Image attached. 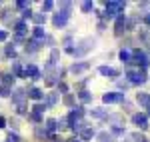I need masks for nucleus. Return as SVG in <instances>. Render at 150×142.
<instances>
[{"label": "nucleus", "instance_id": "nucleus-41", "mask_svg": "<svg viewBox=\"0 0 150 142\" xmlns=\"http://www.w3.org/2000/svg\"><path fill=\"white\" fill-rule=\"evenodd\" d=\"M120 136V134H124V128H120V126H112V136Z\"/></svg>", "mask_w": 150, "mask_h": 142}, {"label": "nucleus", "instance_id": "nucleus-34", "mask_svg": "<svg viewBox=\"0 0 150 142\" xmlns=\"http://www.w3.org/2000/svg\"><path fill=\"white\" fill-rule=\"evenodd\" d=\"M58 56H60V52L54 48V50H52V54H50V64H56V62H58Z\"/></svg>", "mask_w": 150, "mask_h": 142}, {"label": "nucleus", "instance_id": "nucleus-39", "mask_svg": "<svg viewBox=\"0 0 150 142\" xmlns=\"http://www.w3.org/2000/svg\"><path fill=\"white\" fill-rule=\"evenodd\" d=\"M64 104L72 106V104H74V96H72V94H66V96H64Z\"/></svg>", "mask_w": 150, "mask_h": 142}, {"label": "nucleus", "instance_id": "nucleus-31", "mask_svg": "<svg viewBox=\"0 0 150 142\" xmlns=\"http://www.w3.org/2000/svg\"><path fill=\"white\" fill-rule=\"evenodd\" d=\"M6 56H8V58H16V50H14V44H8V46H6Z\"/></svg>", "mask_w": 150, "mask_h": 142}, {"label": "nucleus", "instance_id": "nucleus-26", "mask_svg": "<svg viewBox=\"0 0 150 142\" xmlns=\"http://www.w3.org/2000/svg\"><path fill=\"white\" fill-rule=\"evenodd\" d=\"M82 12H90V10H94V2H90V0H86V2H82Z\"/></svg>", "mask_w": 150, "mask_h": 142}, {"label": "nucleus", "instance_id": "nucleus-22", "mask_svg": "<svg viewBox=\"0 0 150 142\" xmlns=\"http://www.w3.org/2000/svg\"><path fill=\"white\" fill-rule=\"evenodd\" d=\"M92 116L94 118H106V110H104V108H94Z\"/></svg>", "mask_w": 150, "mask_h": 142}, {"label": "nucleus", "instance_id": "nucleus-13", "mask_svg": "<svg viewBox=\"0 0 150 142\" xmlns=\"http://www.w3.org/2000/svg\"><path fill=\"white\" fill-rule=\"evenodd\" d=\"M136 100H138V102H140L144 108H148V104H150V94H146V92H138Z\"/></svg>", "mask_w": 150, "mask_h": 142}, {"label": "nucleus", "instance_id": "nucleus-5", "mask_svg": "<svg viewBox=\"0 0 150 142\" xmlns=\"http://www.w3.org/2000/svg\"><path fill=\"white\" fill-rule=\"evenodd\" d=\"M128 20L124 18V14H120V16H116V24H114V32H116V36H120L122 32H126L128 28Z\"/></svg>", "mask_w": 150, "mask_h": 142}, {"label": "nucleus", "instance_id": "nucleus-18", "mask_svg": "<svg viewBox=\"0 0 150 142\" xmlns=\"http://www.w3.org/2000/svg\"><path fill=\"white\" fill-rule=\"evenodd\" d=\"M28 96L34 98V100H40V98H42V90H40V88H30V90H28Z\"/></svg>", "mask_w": 150, "mask_h": 142}, {"label": "nucleus", "instance_id": "nucleus-2", "mask_svg": "<svg viewBox=\"0 0 150 142\" xmlns=\"http://www.w3.org/2000/svg\"><path fill=\"white\" fill-rule=\"evenodd\" d=\"M126 78L130 84H144L146 82V70L142 68V70H128L126 72Z\"/></svg>", "mask_w": 150, "mask_h": 142}, {"label": "nucleus", "instance_id": "nucleus-9", "mask_svg": "<svg viewBox=\"0 0 150 142\" xmlns=\"http://www.w3.org/2000/svg\"><path fill=\"white\" fill-rule=\"evenodd\" d=\"M24 76H30L32 80H38V78H40V70L36 68L34 64H28V66L24 68Z\"/></svg>", "mask_w": 150, "mask_h": 142}, {"label": "nucleus", "instance_id": "nucleus-48", "mask_svg": "<svg viewBox=\"0 0 150 142\" xmlns=\"http://www.w3.org/2000/svg\"><path fill=\"white\" fill-rule=\"evenodd\" d=\"M46 84H48V86H52V84H56V78H52V76H48V78H46Z\"/></svg>", "mask_w": 150, "mask_h": 142}, {"label": "nucleus", "instance_id": "nucleus-32", "mask_svg": "<svg viewBox=\"0 0 150 142\" xmlns=\"http://www.w3.org/2000/svg\"><path fill=\"white\" fill-rule=\"evenodd\" d=\"M28 118L32 120V122H36V124H40V122H42V116H40L38 112H32V114H28Z\"/></svg>", "mask_w": 150, "mask_h": 142}, {"label": "nucleus", "instance_id": "nucleus-17", "mask_svg": "<svg viewBox=\"0 0 150 142\" xmlns=\"http://www.w3.org/2000/svg\"><path fill=\"white\" fill-rule=\"evenodd\" d=\"M120 60H122V62H126V64H130V60H132V52L122 48V50H120Z\"/></svg>", "mask_w": 150, "mask_h": 142}, {"label": "nucleus", "instance_id": "nucleus-6", "mask_svg": "<svg viewBox=\"0 0 150 142\" xmlns=\"http://www.w3.org/2000/svg\"><path fill=\"white\" fill-rule=\"evenodd\" d=\"M132 122H134L138 128H142V130L148 128V116H146V114H134V116H132Z\"/></svg>", "mask_w": 150, "mask_h": 142}, {"label": "nucleus", "instance_id": "nucleus-47", "mask_svg": "<svg viewBox=\"0 0 150 142\" xmlns=\"http://www.w3.org/2000/svg\"><path fill=\"white\" fill-rule=\"evenodd\" d=\"M22 16H24V18H32L34 14H32V10H30V8H28V10H24V12H22Z\"/></svg>", "mask_w": 150, "mask_h": 142}, {"label": "nucleus", "instance_id": "nucleus-30", "mask_svg": "<svg viewBox=\"0 0 150 142\" xmlns=\"http://www.w3.org/2000/svg\"><path fill=\"white\" fill-rule=\"evenodd\" d=\"M10 94H12L10 86H6V84H2V86H0V96H10Z\"/></svg>", "mask_w": 150, "mask_h": 142}, {"label": "nucleus", "instance_id": "nucleus-35", "mask_svg": "<svg viewBox=\"0 0 150 142\" xmlns=\"http://www.w3.org/2000/svg\"><path fill=\"white\" fill-rule=\"evenodd\" d=\"M52 8H54V2H52V0L42 2V12H44V10H52Z\"/></svg>", "mask_w": 150, "mask_h": 142}, {"label": "nucleus", "instance_id": "nucleus-19", "mask_svg": "<svg viewBox=\"0 0 150 142\" xmlns=\"http://www.w3.org/2000/svg\"><path fill=\"white\" fill-rule=\"evenodd\" d=\"M54 104H56V94L52 92V94H48V96H46V102H44V106H46V108H52Z\"/></svg>", "mask_w": 150, "mask_h": 142}, {"label": "nucleus", "instance_id": "nucleus-51", "mask_svg": "<svg viewBox=\"0 0 150 142\" xmlns=\"http://www.w3.org/2000/svg\"><path fill=\"white\" fill-rule=\"evenodd\" d=\"M146 60H148V64H150V54H146Z\"/></svg>", "mask_w": 150, "mask_h": 142}, {"label": "nucleus", "instance_id": "nucleus-1", "mask_svg": "<svg viewBox=\"0 0 150 142\" xmlns=\"http://www.w3.org/2000/svg\"><path fill=\"white\" fill-rule=\"evenodd\" d=\"M126 2H120V0H110L106 2V12H104V18H116L120 16V12L124 10Z\"/></svg>", "mask_w": 150, "mask_h": 142}, {"label": "nucleus", "instance_id": "nucleus-12", "mask_svg": "<svg viewBox=\"0 0 150 142\" xmlns=\"http://www.w3.org/2000/svg\"><path fill=\"white\" fill-rule=\"evenodd\" d=\"M70 130H72V132H80V134H82V132L86 130V122H84V120H76V122L70 126Z\"/></svg>", "mask_w": 150, "mask_h": 142}, {"label": "nucleus", "instance_id": "nucleus-50", "mask_svg": "<svg viewBox=\"0 0 150 142\" xmlns=\"http://www.w3.org/2000/svg\"><path fill=\"white\" fill-rule=\"evenodd\" d=\"M4 126H6V120H4L2 116H0V128H4Z\"/></svg>", "mask_w": 150, "mask_h": 142}, {"label": "nucleus", "instance_id": "nucleus-20", "mask_svg": "<svg viewBox=\"0 0 150 142\" xmlns=\"http://www.w3.org/2000/svg\"><path fill=\"white\" fill-rule=\"evenodd\" d=\"M14 30H16V34H22V36H24V30H26V22H24V20H18Z\"/></svg>", "mask_w": 150, "mask_h": 142}, {"label": "nucleus", "instance_id": "nucleus-16", "mask_svg": "<svg viewBox=\"0 0 150 142\" xmlns=\"http://www.w3.org/2000/svg\"><path fill=\"white\" fill-rule=\"evenodd\" d=\"M70 10H72V2H60V14H64V16L68 18Z\"/></svg>", "mask_w": 150, "mask_h": 142}, {"label": "nucleus", "instance_id": "nucleus-21", "mask_svg": "<svg viewBox=\"0 0 150 142\" xmlns=\"http://www.w3.org/2000/svg\"><path fill=\"white\" fill-rule=\"evenodd\" d=\"M56 128H58V122H56V120H52V118L46 120V132H54Z\"/></svg>", "mask_w": 150, "mask_h": 142}, {"label": "nucleus", "instance_id": "nucleus-37", "mask_svg": "<svg viewBox=\"0 0 150 142\" xmlns=\"http://www.w3.org/2000/svg\"><path fill=\"white\" fill-rule=\"evenodd\" d=\"M2 80H4L6 86H10V84L14 82V76H12V74H4V78H2Z\"/></svg>", "mask_w": 150, "mask_h": 142}, {"label": "nucleus", "instance_id": "nucleus-44", "mask_svg": "<svg viewBox=\"0 0 150 142\" xmlns=\"http://www.w3.org/2000/svg\"><path fill=\"white\" fill-rule=\"evenodd\" d=\"M58 92H68V86L64 82H58Z\"/></svg>", "mask_w": 150, "mask_h": 142}, {"label": "nucleus", "instance_id": "nucleus-28", "mask_svg": "<svg viewBox=\"0 0 150 142\" xmlns=\"http://www.w3.org/2000/svg\"><path fill=\"white\" fill-rule=\"evenodd\" d=\"M98 140H100V142H110V140H112V134H108V132H100V134H98Z\"/></svg>", "mask_w": 150, "mask_h": 142}, {"label": "nucleus", "instance_id": "nucleus-52", "mask_svg": "<svg viewBox=\"0 0 150 142\" xmlns=\"http://www.w3.org/2000/svg\"><path fill=\"white\" fill-rule=\"evenodd\" d=\"M70 142H76V138H72V140H70Z\"/></svg>", "mask_w": 150, "mask_h": 142}, {"label": "nucleus", "instance_id": "nucleus-25", "mask_svg": "<svg viewBox=\"0 0 150 142\" xmlns=\"http://www.w3.org/2000/svg\"><path fill=\"white\" fill-rule=\"evenodd\" d=\"M12 72H14V76H24V70L20 68V64H18V62H14V64H12Z\"/></svg>", "mask_w": 150, "mask_h": 142}, {"label": "nucleus", "instance_id": "nucleus-11", "mask_svg": "<svg viewBox=\"0 0 150 142\" xmlns=\"http://www.w3.org/2000/svg\"><path fill=\"white\" fill-rule=\"evenodd\" d=\"M98 72H100L102 76H106V78H116V76H118V70L110 68V66H100V68H98Z\"/></svg>", "mask_w": 150, "mask_h": 142}, {"label": "nucleus", "instance_id": "nucleus-36", "mask_svg": "<svg viewBox=\"0 0 150 142\" xmlns=\"http://www.w3.org/2000/svg\"><path fill=\"white\" fill-rule=\"evenodd\" d=\"M132 140L134 142H146V138H144L140 132H134V134H132Z\"/></svg>", "mask_w": 150, "mask_h": 142}, {"label": "nucleus", "instance_id": "nucleus-46", "mask_svg": "<svg viewBox=\"0 0 150 142\" xmlns=\"http://www.w3.org/2000/svg\"><path fill=\"white\" fill-rule=\"evenodd\" d=\"M44 42H46V46H54V38L48 36V34H46V38H44Z\"/></svg>", "mask_w": 150, "mask_h": 142}, {"label": "nucleus", "instance_id": "nucleus-3", "mask_svg": "<svg viewBox=\"0 0 150 142\" xmlns=\"http://www.w3.org/2000/svg\"><path fill=\"white\" fill-rule=\"evenodd\" d=\"M94 42H96L94 38H86V40H82L80 46H76V54H74V56H82V54H86L88 50H92Z\"/></svg>", "mask_w": 150, "mask_h": 142}, {"label": "nucleus", "instance_id": "nucleus-42", "mask_svg": "<svg viewBox=\"0 0 150 142\" xmlns=\"http://www.w3.org/2000/svg\"><path fill=\"white\" fill-rule=\"evenodd\" d=\"M8 142H20L18 134H12V132H8Z\"/></svg>", "mask_w": 150, "mask_h": 142}, {"label": "nucleus", "instance_id": "nucleus-7", "mask_svg": "<svg viewBox=\"0 0 150 142\" xmlns=\"http://www.w3.org/2000/svg\"><path fill=\"white\" fill-rule=\"evenodd\" d=\"M88 68H90L88 62H76V64L70 66V72H72V74H82V72H86Z\"/></svg>", "mask_w": 150, "mask_h": 142}, {"label": "nucleus", "instance_id": "nucleus-53", "mask_svg": "<svg viewBox=\"0 0 150 142\" xmlns=\"http://www.w3.org/2000/svg\"><path fill=\"white\" fill-rule=\"evenodd\" d=\"M148 114H150V104H148Z\"/></svg>", "mask_w": 150, "mask_h": 142}, {"label": "nucleus", "instance_id": "nucleus-29", "mask_svg": "<svg viewBox=\"0 0 150 142\" xmlns=\"http://www.w3.org/2000/svg\"><path fill=\"white\" fill-rule=\"evenodd\" d=\"M46 136H48V132L44 130V128H36V138H38V140H44Z\"/></svg>", "mask_w": 150, "mask_h": 142}, {"label": "nucleus", "instance_id": "nucleus-8", "mask_svg": "<svg viewBox=\"0 0 150 142\" xmlns=\"http://www.w3.org/2000/svg\"><path fill=\"white\" fill-rule=\"evenodd\" d=\"M66 22H68V18H66L64 14H60V12H56V14H54V18H52L54 28H64V26H66Z\"/></svg>", "mask_w": 150, "mask_h": 142}, {"label": "nucleus", "instance_id": "nucleus-40", "mask_svg": "<svg viewBox=\"0 0 150 142\" xmlns=\"http://www.w3.org/2000/svg\"><path fill=\"white\" fill-rule=\"evenodd\" d=\"M82 114H84V108H82V106H76V108H74V116H76L78 120H80Z\"/></svg>", "mask_w": 150, "mask_h": 142}, {"label": "nucleus", "instance_id": "nucleus-27", "mask_svg": "<svg viewBox=\"0 0 150 142\" xmlns=\"http://www.w3.org/2000/svg\"><path fill=\"white\" fill-rule=\"evenodd\" d=\"M92 136H94V130H92V128H86V130H84V132L80 134V138H82V140H90Z\"/></svg>", "mask_w": 150, "mask_h": 142}, {"label": "nucleus", "instance_id": "nucleus-55", "mask_svg": "<svg viewBox=\"0 0 150 142\" xmlns=\"http://www.w3.org/2000/svg\"><path fill=\"white\" fill-rule=\"evenodd\" d=\"M146 142H150V140H146Z\"/></svg>", "mask_w": 150, "mask_h": 142}, {"label": "nucleus", "instance_id": "nucleus-49", "mask_svg": "<svg viewBox=\"0 0 150 142\" xmlns=\"http://www.w3.org/2000/svg\"><path fill=\"white\" fill-rule=\"evenodd\" d=\"M142 22L146 24V26H150V14H148V16H144V18H142Z\"/></svg>", "mask_w": 150, "mask_h": 142}, {"label": "nucleus", "instance_id": "nucleus-45", "mask_svg": "<svg viewBox=\"0 0 150 142\" xmlns=\"http://www.w3.org/2000/svg\"><path fill=\"white\" fill-rule=\"evenodd\" d=\"M106 120H108V122H118V120H120V114H112V116H106Z\"/></svg>", "mask_w": 150, "mask_h": 142}, {"label": "nucleus", "instance_id": "nucleus-10", "mask_svg": "<svg viewBox=\"0 0 150 142\" xmlns=\"http://www.w3.org/2000/svg\"><path fill=\"white\" fill-rule=\"evenodd\" d=\"M24 98H26V90H22V88H16L12 92V102H16V104H22Z\"/></svg>", "mask_w": 150, "mask_h": 142}, {"label": "nucleus", "instance_id": "nucleus-54", "mask_svg": "<svg viewBox=\"0 0 150 142\" xmlns=\"http://www.w3.org/2000/svg\"><path fill=\"white\" fill-rule=\"evenodd\" d=\"M128 142H134V140H128Z\"/></svg>", "mask_w": 150, "mask_h": 142}, {"label": "nucleus", "instance_id": "nucleus-14", "mask_svg": "<svg viewBox=\"0 0 150 142\" xmlns=\"http://www.w3.org/2000/svg\"><path fill=\"white\" fill-rule=\"evenodd\" d=\"M40 46V40H34V38H30L28 42H26V52H36Z\"/></svg>", "mask_w": 150, "mask_h": 142}, {"label": "nucleus", "instance_id": "nucleus-33", "mask_svg": "<svg viewBox=\"0 0 150 142\" xmlns=\"http://www.w3.org/2000/svg\"><path fill=\"white\" fill-rule=\"evenodd\" d=\"M16 8H20V10H28V8H30V2H24V0H18V2H16Z\"/></svg>", "mask_w": 150, "mask_h": 142}, {"label": "nucleus", "instance_id": "nucleus-24", "mask_svg": "<svg viewBox=\"0 0 150 142\" xmlns=\"http://www.w3.org/2000/svg\"><path fill=\"white\" fill-rule=\"evenodd\" d=\"M32 20L36 22V26H40V24L46 22V16H44V14H34V16H32Z\"/></svg>", "mask_w": 150, "mask_h": 142}, {"label": "nucleus", "instance_id": "nucleus-4", "mask_svg": "<svg viewBox=\"0 0 150 142\" xmlns=\"http://www.w3.org/2000/svg\"><path fill=\"white\" fill-rule=\"evenodd\" d=\"M104 104H112V102H124V92H108L102 96Z\"/></svg>", "mask_w": 150, "mask_h": 142}, {"label": "nucleus", "instance_id": "nucleus-43", "mask_svg": "<svg viewBox=\"0 0 150 142\" xmlns=\"http://www.w3.org/2000/svg\"><path fill=\"white\" fill-rule=\"evenodd\" d=\"M44 110H46V106H44V104H34V112H38V114H40V112H44Z\"/></svg>", "mask_w": 150, "mask_h": 142}, {"label": "nucleus", "instance_id": "nucleus-38", "mask_svg": "<svg viewBox=\"0 0 150 142\" xmlns=\"http://www.w3.org/2000/svg\"><path fill=\"white\" fill-rule=\"evenodd\" d=\"M16 112H18V114H28V110H26V102H22V104H18V108H16Z\"/></svg>", "mask_w": 150, "mask_h": 142}, {"label": "nucleus", "instance_id": "nucleus-15", "mask_svg": "<svg viewBox=\"0 0 150 142\" xmlns=\"http://www.w3.org/2000/svg\"><path fill=\"white\" fill-rule=\"evenodd\" d=\"M32 36H34V40H42V42H44V38H46L44 28H42V26H36L34 30H32Z\"/></svg>", "mask_w": 150, "mask_h": 142}, {"label": "nucleus", "instance_id": "nucleus-23", "mask_svg": "<svg viewBox=\"0 0 150 142\" xmlns=\"http://www.w3.org/2000/svg\"><path fill=\"white\" fill-rule=\"evenodd\" d=\"M80 100L82 102H90V100H92V94H90V92H88V90H80Z\"/></svg>", "mask_w": 150, "mask_h": 142}]
</instances>
